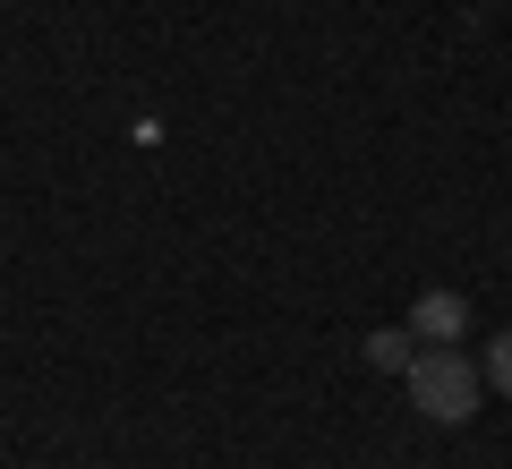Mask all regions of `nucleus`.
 <instances>
[{
  "instance_id": "obj_1",
  "label": "nucleus",
  "mask_w": 512,
  "mask_h": 469,
  "mask_svg": "<svg viewBox=\"0 0 512 469\" xmlns=\"http://www.w3.org/2000/svg\"><path fill=\"white\" fill-rule=\"evenodd\" d=\"M410 401H419L436 427H461V418H478V401H487V367L478 359H461L453 342H427L419 359H410Z\"/></svg>"
},
{
  "instance_id": "obj_3",
  "label": "nucleus",
  "mask_w": 512,
  "mask_h": 469,
  "mask_svg": "<svg viewBox=\"0 0 512 469\" xmlns=\"http://www.w3.org/2000/svg\"><path fill=\"white\" fill-rule=\"evenodd\" d=\"M359 359L367 367H384V376H410V359H419V333H367V342H359Z\"/></svg>"
},
{
  "instance_id": "obj_2",
  "label": "nucleus",
  "mask_w": 512,
  "mask_h": 469,
  "mask_svg": "<svg viewBox=\"0 0 512 469\" xmlns=\"http://www.w3.org/2000/svg\"><path fill=\"white\" fill-rule=\"evenodd\" d=\"M410 333H419V342H461V333H470V299H461V290H419V299H410Z\"/></svg>"
},
{
  "instance_id": "obj_4",
  "label": "nucleus",
  "mask_w": 512,
  "mask_h": 469,
  "mask_svg": "<svg viewBox=\"0 0 512 469\" xmlns=\"http://www.w3.org/2000/svg\"><path fill=\"white\" fill-rule=\"evenodd\" d=\"M478 367H487V384H495V393L512 401V333H495V342H487V359H478Z\"/></svg>"
}]
</instances>
